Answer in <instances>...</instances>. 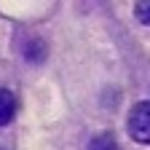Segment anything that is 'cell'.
<instances>
[{
    "label": "cell",
    "instance_id": "cell-3",
    "mask_svg": "<svg viewBox=\"0 0 150 150\" xmlns=\"http://www.w3.org/2000/svg\"><path fill=\"white\" fill-rule=\"evenodd\" d=\"M88 150H118V145H115V139H112L110 134H102L97 139H91Z\"/></svg>",
    "mask_w": 150,
    "mask_h": 150
},
{
    "label": "cell",
    "instance_id": "cell-1",
    "mask_svg": "<svg viewBox=\"0 0 150 150\" xmlns=\"http://www.w3.org/2000/svg\"><path fill=\"white\" fill-rule=\"evenodd\" d=\"M126 126H129V134H131L134 142L150 145V102H137L131 107L129 118H126Z\"/></svg>",
    "mask_w": 150,
    "mask_h": 150
},
{
    "label": "cell",
    "instance_id": "cell-4",
    "mask_svg": "<svg viewBox=\"0 0 150 150\" xmlns=\"http://www.w3.org/2000/svg\"><path fill=\"white\" fill-rule=\"evenodd\" d=\"M134 16L139 19L142 24H150V0H137V8H134Z\"/></svg>",
    "mask_w": 150,
    "mask_h": 150
},
{
    "label": "cell",
    "instance_id": "cell-2",
    "mask_svg": "<svg viewBox=\"0 0 150 150\" xmlns=\"http://www.w3.org/2000/svg\"><path fill=\"white\" fill-rule=\"evenodd\" d=\"M13 115H16V97L8 88H0V126L11 123Z\"/></svg>",
    "mask_w": 150,
    "mask_h": 150
}]
</instances>
